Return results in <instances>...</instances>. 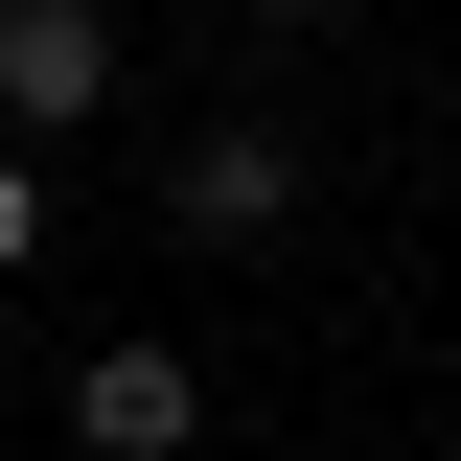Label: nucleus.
<instances>
[{"instance_id":"4","label":"nucleus","mask_w":461,"mask_h":461,"mask_svg":"<svg viewBox=\"0 0 461 461\" xmlns=\"http://www.w3.org/2000/svg\"><path fill=\"white\" fill-rule=\"evenodd\" d=\"M23 254H47V185H23V162H0V277H23Z\"/></svg>"},{"instance_id":"1","label":"nucleus","mask_w":461,"mask_h":461,"mask_svg":"<svg viewBox=\"0 0 461 461\" xmlns=\"http://www.w3.org/2000/svg\"><path fill=\"white\" fill-rule=\"evenodd\" d=\"M115 93V23L93 0H0V115H93Z\"/></svg>"},{"instance_id":"3","label":"nucleus","mask_w":461,"mask_h":461,"mask_svg":"<svg viewBox=\"0 0 461 461\" xmlns=\"http://www.w3.org/2000/svg\"><path fill=\"white\" fill-rule=\"evenodd\" d=\"M185 230H277V139H208L185 162Z\"/></svg>"},{"instance_id":"2","label":"nucleus","mask_w":461,"mask_h":461,"mask_svg":"<svg viewBox=\"0 0 461 461\" xmlns=\"http://www.w3.org/2000/svg\"><path fill=\"white\" fill-rule=\"evenodd\" d=\"M69 415H93V461H162V438H185L208 393H185L162 346H93V369H69Z\"/></svg>"}]
</instances>
